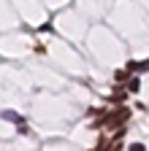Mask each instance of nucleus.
Here are the masks:
<instances>
[{"label":"nucleus","instance_id":"f257e3e1","mask_svg":"<svg viewBox=\"0 0 149 151\" xmlns=\"http://www.w3.org/2000/svg\"><path fill=\"white\" fill-rule=\"evenodd\" d=\"M3 119H11V122H22L19 116H16V113L14 111H3Z\"/></svg>","mask_w":149,"mask_h":151}]
</instances>
